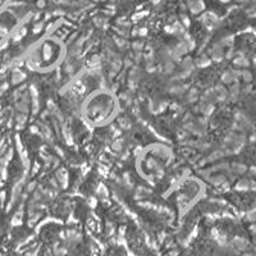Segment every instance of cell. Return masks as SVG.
Segmentation results:
<instances>
[{"instance_id":"6da1fadb","label":"cell","mask_w":256,"mask_h":256,"mask_svg":"<svg viewBox=\"0 0 256 256\" xmlns=\"http://www.w3.org/2000/svg\"><path fill=\"white\" fill-rule=\"evenodd\" d=\"M114 113V100L106 94H96L87 101L85 106V114L92 123H101L108 120Z\"/></svg>"}]
</instances>
